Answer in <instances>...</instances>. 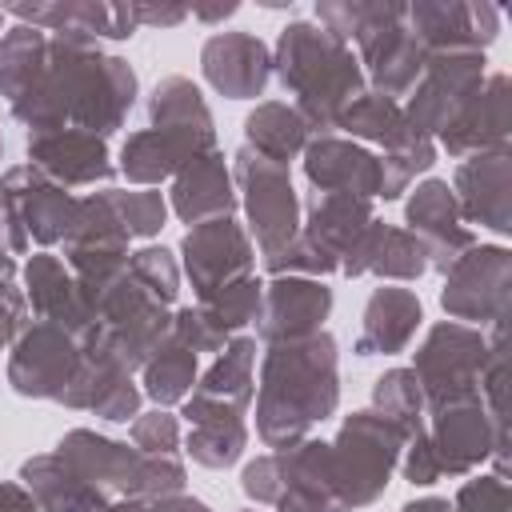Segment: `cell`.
<instances>
[{
	"label": "cell",
	"mask_w": 512,
	"mask_h": 512,
	"mask_svg": "<svg viewBox=\"0 0 512 512\" xmlns=\"http://www.w3.org/2000/svg\"><path fill=\"white\" fill-rule=\"evenodd\" d=\"M0 92L32 132L76 124L96 136L124 120L136 76L124 60L100 56L80 40H44L40 28H12L0 40Z\"/></svg>",
	"instance_id": "cell-1"
},
{
	"label": "cell",
	"mask_w": 512,
	"mask_h": 512,
	"mask_svg": "<svg viewBox=\"0 0 512 512\" xmlns=\"http://www.w3.org/2000/svg\"><path fill=\"white\" fill-rule=\"evenodd\" d=\"M336 408V348L332 336L312 332L304 340L272 344L260 380V436L272 448H292L308 424Z\"/></svg>",
	"instance_id": "cell-2"
},
{
	"label": "cell",
	"mask_w": 512,
	"mask_h": 512,
	"mask_svg": "<svg viewBox=\"0 0 512 512\" xmlns=\"http://www.w3.org/2000/svg\"><path fill=\"white\" fill-rule=\"evenodd\" d=\"M280 80L300 104V120L332 128L360 92V68L348 44L316 24H288L276 48Z\"/></svg>",
	"instance_id": "cell-3"
},
{
	"label": "cell",
	"mask_w": 512,
	"mask_h": 512,
	"mask_svg": "<svg viewBox=\"0 0 512 512\" xmlns=\"http://www.w3.org/2000/svg\"><path fill=\"white\" fill-rule=\"evenodd\" d=\"M212 152V116L200 92L172 76L152 92V124L124 144V172L140 184L172 176L180 164Z\"/></svg>",
	"instance_id": "cell-4"
},
{
	"label": "cell",
	"mask_w": 512,
	"mask_h": 512,
	"mask_svg": "<svg viewBox=\"0 0 512 512\" xmlns=\"http://www.w3.org/2000/svg\"><path fill=\"white\" fill-rule=\"evenodd\" d=\"M252 356L256 344L252 340H236L204 376L200 392L188 400L184 416L192 424L188 436V452L208 464V468H224L240 456L244 448V404L252 396Z\"/></svg>",
	"instance_id": "cell-5"
},
{
	"label": "cell",
	"mask_w": 512,
	"mask_h": 512,
	"mask_svg": "<svg viewBox=\"0 0 512 512\" xmlns=\"http://www.w3.org/2000/svg\"><path fill=\"white\" fill-rule=\"evenodd\" d=\"M400 440L404 432L388 424L380 412H356L340 428L336 444H328V480H332V496L340 512L360 508L380 496L396 464Z\"/></svg>",
	"instance_id": "cell-6"
},
{
	"label": "cell",
	"mask_w": 512,
	"mask_h": 512,
	"mask_svg": "<svg viewBox=\"0 0 512 512\" xmlns=\"http://www.w3.org/2000/svg\"><path fill=\"white\" fill-rule=\"evenodd\" d=\"M488 364V344L480 332L464 324H440L428 332L416 352V380L432 412L464 400H480V376Z\"/></svg>",
	"instance_id": "cell-7"
},
{
	"label": "cell",
	"mask_w": 512,
	"mask_h": 512,
	"mask_svg": "<svg viewBox=\"0 0 512 512\" xmlns=\"http://www.w3.org/2000/svg\"><path fill=\"white\" fill-rule=\"evenodd\" d=\"M432 416H436L432 432L412 436V452H408V464H404L412 484H432L444 472H468L476 460H484L496 448L488 440V416H484L480 400L448 404Z\"/></svg>",
	"instance_id": "cell-8"
},
{
	"label": "cell",
	"mask_w": 512,
	"mask_h": 512,
	"mask_svg": "<svg viewBox=\"0 0 512 512\" xmlns=\"http://www.w3.org/2000/svg\"><path fill=\"white\" fill-rule=\"evenodd\" d=\"M76 220V204L64 196L60 184L40 176L36 168H12L0 188V228L8 244L20 252L28 240L52 244L68 236Z\"/></svg>",
	"instance_id": "cell-9"
},
{
	"label": "cell",
	"mask_w": 512,
	"mask_h": 512,
	"mask_svg": "<svg viewBox=\"0 0 512 512\" xmlns=\"http://www.w3.org/2000/svg\"><path fill=\"white\" fill-rule=\"evenodd\" d=\"M484 56L480 52H440L424 60V72L416 80V96L408 104V120L416 132H440L480 88Z\"/></svg>",
	"instance_id": "cell-10"
},
{
	"label": "cell",
	"mask_w": 512,
	"mask_h": 512,
	"mask_svg": "<svg viewBox=\"0 0 512 512\" xmlns=\"http://www.w3.org/2000/svg\"><path fill=\"white\" fill-rule=\"evenodd\" d=\"M240 188L248 200L256 240H260L264 260H268L296 240V196H292L288 172H284V164H272L264 156L244 152L240 156Z\"/></svg>",
	"instance_id": "cell-11"
},
{
	"label": "cell",
	"mask_w": 512,
	"mask_h": 512,
	"mask_svg": "<svg viewBox=\"0 0 512 512\" xmlns=\"http://www.w3.org/2000/svg\"><path fill=\"white\" fill-rule=\"evenodd\" d=\"M508 252L504 248H468L452 268H448V288H444V308L460 320H504L508 312Z\"/></svg>",
	"instance_id": "cell-12"
},
{
	"label": "cell",
	"mask_w": 512,
	"mask_h": 512,
	"mask_svg": "<svg viewBox=\"0 0 512 512\" xmlns=\"http://www.w3.org/2000/svg\"><path fill=\"white\" fill-rule=\"evenodd\" d=\"M184 268H188V276L200 292V304H204L220 288H228L252 272V248H248L244 232L236 228V220H228V216L200 220L184 236Z\"/></svg>",
	"instance_id": "cell-13"
},
{
	"label": "cell",
	"mask_w": 512,
	"mask_h": 512,
	"mask_svg": "<svg viewBox=\"0 0 512 512\" xmlns=\"http://www.w3.org/2000/svg\"><path fill=\"white\" fill-rule=\"evenodd\" d=\"M80 348L72 344V332L56 324H36L12 352V384L24 396H64L68 384L80 372Z\"/></svg>",
	"instance_id": "cell-14"
},
{
	"label": "cell",
	"mask_w": 512,
	"mask_h": 512,
	"mask_svg": "<svg viewBox=\"0 0 512 512\" xmlns=\"http://www.w3.org/2000/svg\"><path fill=\"white\" fill-rule=\"evenodd\" d=\"M408 32L420 40L428 56L440 52H480L496 36V8L492 4H416L404 8Z\"/></svg>",
	"instance_id": "cell-15"
},
{
	"label": "cell",
	"mask_w": 512,
	"mask_h": 512,
	"mask_svg": "<svg viewBox=\"0 0 512 512\" xmlns=\"http://www.w3.org/2000/svg\"><path fill=\"white\" fill-rule=\"evenodd\" d=\"M512 128L508 112V76H492L484 88L472 92V100L440 128V140L452 156L464 152H504Z\"/></svg>",
	"instance_id": "cell-16"
},
{
	"label": "cell",
	"mask_w": 512,
	"mask_h": 512,
	"mask_svg": "<svg viewBox=\"0 0 512 512\" xmlns=\"http://www.w3.org/2000/svg\"><path fill=\"white\" fill-rule=\"evenodd\" d=\"M408 224H412V232H420L416 240L424 244L428 256H436V268H444V272L472 248V236L460 224L456 196L440 180H428L416 188V196L408 204Z\"/></svg>",
	"instance_id": "cell-17"
},
{
	"label": "cell",
	"mask_w": 512,
	"mask_h": 512,
	"mask_svg": "<svg viewBox=\"0 0 512 512\" xmlns=\"http://www.w3.org/2000/svg\"><path fill=\"white\" fill-rule=\"evenodd\" d=\"M28 156H32L44 172L60 176L64 184H96V180H108V172H112L104 140H96V136L84 132V128L32 132Z\"/></svg>",
	"instance_id": "cell-18"
},
{
	"label": "cell",
	"mask_w": 512,
	"mask_h": 512,
	"mask_svg": "<svg viewBox=\"0 0 512 512\" xmlns=\"http://www.w3.org/2000/svg\"><path fill=\"white\" fill-rule=\"evenodd\" d=\"M508 148L504 152H476L468 164L456 168V192H460V216L488 224L496 232H508Z\"/></svg>",
	"instance_id": "cell-19"
},
{
	"label": "cell",
	"mask_w": 512,
	"mask_h": 512,
	"mask_svg": "<svg viewBox=\"0 0 512 512\" xmlns=\"http://www.w3.org/2000/svg\"><path fill=\"white\" fill-rule=\"evenodd\" d=\"M204 76L224 96H260L268 80V52L248 32H224L204 44Z\"/></svg>",
	"instance_id": "cell-20"
},
{
	"label": "cell",
	"mask_w": 512,
	"mask_h": 512,
	"mask_svg": "<svg viewBox=\"0 0 512 512\" xmlns=\"http://www.w3.org/2000/svg\"><path fill=\"white\" fill-rule=\"evenodd\" d=\"M308 180L324 196H380V160L344 140H320L308 148Z\"/></svg>",
	"instance_id": "cell-21"
},
{
	"label": "cell",
	"mask_w": 512,
	"mask_h": 512,
	"mask_svg": "<svg viewBox=\"0 0 512 512\" xmlns=\"http://www.w3.org/2000/svg\"><path fill=\"white\" fill-rule=\"evenodd\" d=\"M332 308V292L312 280H276L268 300H264V324L260 332L280 344V340H304L320 328V320Z\"/></svg>",
	"instance_id": "cell-22"
},
{
	"label": "cell",
	"mask_w": 512,
	"mask_h": 512,
	"mask_svg": "<svg viewBox=\"0 0 512 512\" xmlns=\"http://www.w3.org/2000/svg\"><path fill=\"white\" fill-rule=\"evenodd\" d=\"M12 16L32 20V28L48 32H68V40H92V36H112L124 40L136 28V16L128 4H16Z\"/></svg>",
	"instance_id": "cell-23"
},
{
	"label": "cell",
	"mask_w": 512,
	"mask_h": 512,
	"mask_svg": "<svg viewBox=\"0 0 512 512\" xmlns=\"http://www.w3.org/2000/svg\"><path fill=\"white\" fill-rule=\"evenodd\" d=\"M28 296L32 308L44 316V324H56L64 332H84L92 324V304L80 280H72L64 264L52 256H36L28 264Z\"/></svg>",
	"instance_id": "cell-24"
},
{
	"label": "cell",
	"mask_w": 512,
	"mask_h": 512,
	"mask_svg": "<svg viewBox=\"0 0 512 512\" xmlns=\"http://www.w3.org/2000/svg\"><path fill=\"white\" fill-rule=\"evenodd\" d=\"M420 324V300L408 288H376L364 308V332L356 340L360 356L372 352H396L412 340Z\"/></svg>",
	"instance_id": "cell-25"
},
{
	"label": "cell",
	"mask_w": 512,
	"mask_h": 512,
	"mask_svg": "<svg viewBox=\"0 0 512 512\" xmlns=\"http://www.w3.org/2000/svg\"><path fill=\"white\" fill-rule=\"evenodd\" d=\"M28 488L36 492L44 512H104V492L92 488L72 464L60 456H36L20 472Z\"/></svg>",
	"instance_id": "cell-26"
},
{
	"label": "cell",
	"mask_w": 512,
	"mask_h": 512,
	"mask_svg": "<svg viewBox=\"0 0 512 512\" xmlns=\"http://www.w3.org/2000/svg\"><path fill=\"white\" fill-rule=\"evenodd\" d=\"M232 208V188H228V172H224V160L216 152H204L196 156L184 176L176 180V212L180 220L188 224H200L204 216H228Z\"/></svg>",
	"instance_id": "cell-27"
},
{
	"label": "cell",
	"mask_w": 512,
	"mask_h": 512,
	"mask_svg": "<svg viewBox=\"0 0 512 512\" xmlns=\"http://www.w3.org/2000/svg\"><path fill=\"white\" fill-rule=\"evenodd\" d=\"M336 128L356 132V136H368V140H380L388 152H396V148H404V144H412V140L424 136V132H416L412 120H408L388 96H380V92H372V96H356V100L340 112Z\"/></svg>",
	"instance_id": "cell-28"
},
{
	"label": "cell",
	"mask_w": 512,
	"mask_h": 512,
	"mask_svg": "<svg viewBox=\"0 0 512 512\" xmlns=\"http://www.w3.org/2000/svg\"><path fill=\"white\" fill-rule=\"evenodd\" d=\"M248 144L256 148V156H264L272 164H288V156H296L304 144L300 112H292L284 104H260L248 116Z\"/></svg>",
	"instance_id": "cell-29"
},
{
	"label": "cell",
	"mask_w": 512,
	"mask_h": 512,
	"mask_svg": "<svg viewBox=\"0 0 512 512\" xmlns=\"http://www.w3.org/2000/svg\"><path fill=\"white\" fill-rule=\"evenodd\" d=\"M376 404H380V416L404 432V440H412L420 432L424 392H420V380L412 368H396V372L380 376L376 380Z\"/></svg>",
	"instance_id": "cell-30"
},
{
	"label": "cell",
	"mask_w": 512,
	"mask_h": 512,
	"mask_svg": "<svg viewBox=\"0 0 512 512\" xmlns=\"http://www.w3.org/2000/svg\"><path fill=\"white\" fill-rule=\"evenodd\" d=\"M192 372H196V352L180 340H168L160 344L152 356H148V396L160 400V404H172L184 396V388L192 384Z\"/></svg>",
	"instance_id": "cell-31"
},
{
	"label": "cell",
	"mask_w": 512,
	"mask_h": 512,
	"mask_svg": "<svg viewBox=\"0 0 512 512\" xmlns=\"http://www.w3.org/2000/svg\"><path fill=\"white\" fill-rule=\"evenodd\" d=\"M116 216L124 220L128 236H152L160 224H164V200L156 192H120V196H108Z\"/></svg>",
	"instance_id": "cell-32"
},
{
	"label": "cell",
	"mask_w": 512,
	"mask_h": 512,
	"mask_svg": "<svg viewBox=\"0 0 512 512\" xmlns=\"http://www.w3.org/2000/svg\"><path fill=\"white\" fill-rule=\"evenodd\" d=\"M508 484L500 476H480L460 488L456 512H508Z\"/></svg>",
	"instance_id": "cell-33"
},
{
	"label": "cell",
	"mask_w": 512,
	"mask_h": 512,
	"mask_svg": "<svg viewBox=\"0 0 512 512\" xmlns=\"http://www.w3.org/2000/svg\"><path fill=\"white\" fill-rule=\"evenodd\" d=\"M132 436H136V448H144L148 456H172V448H176V424L164 412H152V416L136 420Z\"/></svg>",
	"instance_id": "cell-34"
},
{
	"label": "cell",
	"mask_w": 512,
	"mask_h": 512,
	"mask_svg": "<svg viewBox=\"0 0 512 512\" xmlns=\"http://www.w3.org/2000/svg\"><path fill=\"white\" fill-rule=\"evenodd\" d=\"M104 512H208V508L200 500H168V496H156L148 504L128 500V504H116V508H104Z\"/></svg>",
	"instance_id": "cell-35"
},
{
	"label": "cell",
	"mask_w": 512,
	"mask_h": 512,
	"mask_svg": "<svg viewBox=\"0 0 512 512\" xmlns=\"http://www.w3.org/2000/svg\"><path fill=\"white\" fill-rule=\"evenodd\" d=\"M16 324H20V300L12 296L8 284H0V344L16 332Z\"/></svg>",
	"instance_id": "cell-36"
},
{
	"label": "cell",
	"mask_w": 512,
	"mask_h": 512,
	"mask_svg": "<svg viewBox=\"0 0 512 512\" xmlns=\"http://www.w3.org/2000/svg\"><path fill=\"white\" fill-rule=\"evenodd\" d=\"M132 16L136 24H176L188 16V8H144V4H132Z\"/></svg>",
	"instance_id": "cell-37"
},
{
	"label": "cell",
	"mask_w": 512,
	"mask_h": 512,
	"mask_svg": "<svg viewBox=\"0 0 512 512\" xmlns=\"http://www.w3.org/2000/svg\"><path fill=\"white\" fill-rule=\"evenodd\" d=\"M0 512H40L32 496H24V488L16 484H0Z\"/></svg>",
	"instance_id": "cell-38"
},
{
	"label": "cell",
	"mask_w": 512,
	"mask_h": 512,
	"mask_svg": "<svg viewBox=\"0 0 512 512\" xmlns=\"http://www.w3.org/2000/svg\"><path fill=\"white\" fill-rule=\"evenodd\" d=\"M404 512H452L444 500H420V504H408Z\"/></svg>",
	"instance_id": "cell-39"
},
{
	"label": "cell",
	"mask_w": 512,
	"mask_h": 512,
	"mask_svg": "<svg viewBox=\"0 0 512 512\" xmlns=\"http://www.w3.org/2000/svg\"><path fill=\"white\" fill-rule=\"evenodd\" d=\"M8 276H12V264H8V256H4V248H0V284H8Z\"/></svg>",
	"instance_id": "cell-40"
},
{
	"label": "cell",
	"mask_w": 512,
	"mask_h": 512,
	"mask_svg": "<svg viewBox=\"0 0 512 512\" xmlns=\"http://www.w3.org/2000/svg\"><path fill=\"white\" fill-rule=\"evenodd\" d=\"M0 20H4V12H0Z\"/></svg>",
	"instance_id": "cell-41"
}]
</instances>
